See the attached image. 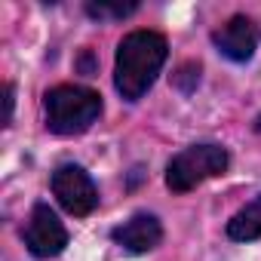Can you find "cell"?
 I'll return each instance as SVG.
<instances>
[{"mask_svg": "<svg viewBox=\"0 0 261 261\" xmlns=\"http://www.w3.org/2000/svg\"><path fill=\"white\" fill-rule=\"evenodd\" d=\"M172 83L181 89V92H194V86L200 83V65L194 62H185L175 74H172Z\"/></svg>", "mask_w": 261, "mask_h": 261, "instance_id": "cell-10", "label": "cell"}, {"mask_svg": "<svg viewBox=\"0 0 261 261\" xmlns=\"http://www.w3.org/2000/svg\"><path fill=\"white\" fill-rule=\"evenodd\" d=\"M255 129H258V133H261V117H258V120H255Z\"/></svg>", "mask_w": 261, "mask_h": 261, "instance_id": "cell-13", "label": "cell"}, {"mask_svg": "<svg viewBox=\"0 0 261 261\" xmlns=\"http://www.w3.org/2000/svg\"><path fill=\"white\" fill-rule=\"evenodd\" d=\"M13 105H16V89H13V83H7L4 86V126H10V120H13Z\"/></svg>", "mask_w": 261, "mask_h": 261, "instance_id": "cell-11", "label": "cell"}, {"mask_svg": "<svg viewBox=\"0 0 261 261\" xmlns=\"http://www.w3.org/2000/svg\"><path fill=\"white\" fill-rule=\"evenodd\" d=\"M46 126L56 136H80L101 117V95L86 86L62 83L53 86L43 98Z\"/></svg>", "mask_w": 261, "mask_h": 261, "instance_id": "cell-2", "label": "cell"}, {"mask_svg": "<svg viewBox=\"0 0 261 261\" xmlns=\"http://www.w3.org/2000/svg\"><path fill=\"white\" fill-rule=\"evenodd\" d=\"M111 240L117 246H123L126 252H133V255H142V252H151L160 246L163 240V224L157 215L151 212H136L129 221H123L120 227L111 230Z\"/></svg>", "mask_w": 261, "mask_h": 261, "instance_id": "cell-7", "label": "cell"}, {"mask_svg": "<svg viewBox=\"0 0 261 261\" xmlns=\"http://www.w3.org/2000/svg\"><path fill=\"white\" fill-rule=\"evenodd\" d=\"M212 43L224 59L249 62L255 56V49H258V25L249 16H233L218 31H212Z\"/></svg>", "mask_w": 261, "mask_h": 261, "instance_id": "cell-6", "label": "cell"}, {"mask_svg": "<svg viewBox=\"0 0 261 261\" xmlns=\"http://www.w3.org/2000/svg\"><path fill=\"white\" fill-rule=\"evenodd\" d=\"M80 71H83L86 77H92V74H95V59H92V53H89V49L80 56Z\"/></svg>", "mask_w": 261, "mask_h": 261, "instance_id": "cell-12", "label": "cell"}, {"mask_svg": "<svg viewBox=\"0 0 261 261\" xmlns=\"http://www.w3.org/2000/svg\"><path fill=\"white\" fill-rule=\"evenodd\" d=\"M230 166V157L221 145L203 142V145H191L185 151H178L169 166H166V188L172 194H188L194 188H200L209 178L224 175Z\"/></svg>", "mask_w": 261, "mask_h": 261, "instance_id": "cell-3", "label": "cell"}, {"mask_svg": "<svg viewBox=\"0 0 261 261\" xmlns=\"http://www.w3.org/2000/svg\"><path fill=\"white\" fill-rule=\"evenodd\" d=\"M49 185H53V194H56V200H59V206L65 212H71L77 218L95 212V206H98V188H95V181L89 178V172L83 166H77V163L59 166L53 172Z\"/></svg>", "mask_w": 261, "mask_h": 261, "instance_id": "cell-4", "label": "cell"}, {"mask_svg": "<svg viewBox=\"0 0 261 261\" xmlns=\"http://www.w3.org/2000/svg\"><path fill=\"white\" fill-rule=\"evenodd\" d=\"M169 56V43L157 31H133L117 46L114 62V86L126 101H139L163 71Z\"/></svg>", "mask_w": 261, "mask_h": 261, "instance_id": "cell-1", "label": "cell"}, {"mask_svg": "<svg viewBox=\"0 0 261 261\" xmlns=\"http://www.w3.org/2000/svg\"><path fill=\"white\" fill-rule=\"evenodd\" d=\"M25 246L34 258H56L68 246V230L46 203H37L31 209V218L25 224Z\"/></svg>", "mask_w": 261, "mask_h": 261, "instance_id": "cell-5", "label": "cell"}, {"mask_svg": "<svg viewBox=\"0 0 261 261\" xmlns=\"http://www.w3.org/2000/svg\"><path fill=\"white\" fill-rule=\"evenodd\" d=\"M139 10V4L136 0H129V4H108V0H98V4H86V13L92 16V19H98V22H105V19H126V16H133Z\"/></svg>", "mask_w": 261, "mask_h": 261, "instance_id": "cell-9", "label": "cell"}, {"mask_svg": "<svg viewBox=\"0 0 261 261\" xmlns=\"http://www.w3.org/2000/svg\"><path fill=\"white\" fill-rule=\"evenodd\" d=\"M227 237L237 243H252L261 237V194L227 221Z\"/></svg>", "mask_w": 261, "mask_h": 261, "instance_id": "cell-8", "label": "cell"}]
</instances>
